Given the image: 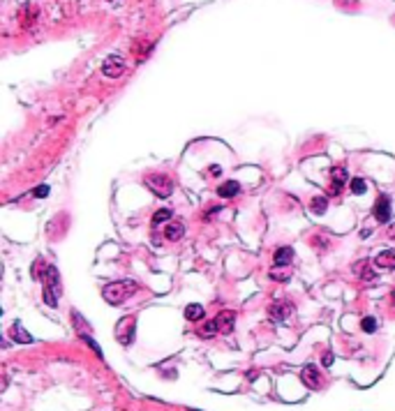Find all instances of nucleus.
I'll list each match as a JSON object with an SVG mask.
<instances>
[{
    "label": "nucleus",
    "instance_id": "obj_11",
    "mask_svg": "<svg viewBox=\"0 0 395 411\" xmlns=\"http://www.w3.org/2000/svg\"><path fill=\"white\" fill-rule=\"evenodd\" d=\"M217 328H220V333H231L234 330V323H236V314L234 312H229V310H224V312H220L217 314Z\"/></svg>",
    "mask_w": 395,
    "mask_h": 411
},
{
    "label": "nucleus",
    "instance_id": "obj_17",
    "mask_svg": "<svg viewBox=\"0 0 395 411\" xmlns=\"http://www.w3.org/2000/svg\"><path fill=\"white\" fill-rule=\"evenodd\" d=\"M326 206H328V199H326V197H312V201H310L312 213L323 215V213H326Z\"/></svg>",
    "mask_w": 395,
    "mask_h": 411
},
{
    "label": "nucleus",
    "instance_id": "obj_2",
    "mask_svg": "<svg viewBox=\"0 0 395 411\" xmlns=\"http://www.w3.org/2000/svg\"><path fill=\"white\" fill-rule=\"evenodd\" d=\"M42 284H44V300H47V305L56 307V305H58V298H60V273L54 266L47 268V273H44V277H42Z\"/></svg>",
    "mask_w": 395,
    "mask_h": 411
},
{
    "label": "nucleus",
    "instance_id": "obj_7",
    "mask_svg": "<svg viewBox=\"0 0 395 411\" xmlns=\"http://www.w3.org/2000/svg\"><path fill=\"white\" fill-rule=\"evenodd\" d=\"M19 17H21V26H24V28H30V26L40 19V7L28 3V5L21 7V14H19Z\"/></svg>",
    "mask_w": 395,
    "mask_h": 411
},
{
    "label": "nucleus",
    "instance_id": "obj_24",
    "mask_svg": "<svg viewBox=\"0 0 395 411\" xmlns=\"http://www.w3.org/2000/svg\"><path fill=\"white\" fill-rule=\"evenodd\" d=\"M220 173H222L220 164H213V167H210V176H220Z\"/></svg>",
    "mask_w": 395,
    "mask_h": 411
},
{
    "label": "nucleus",
    "instance_id": "obj_27",
    "mask_svg": "<svg viewBox=\"0 0 395 411\" xmlns=\"http://www.w3.org/2000/svg\"><path fill=\"white\" fill-rule=\"evenodd\" d=\"M390 298H393V305H395V289H393V296H390Z\"/></svg>",
    "mask_w": 395,
    "mask_h": 411
},
{
    "label": "nucleus",
    "instance_id": "obj_25",
    "mask_svg": "<svg viewBox=\"0 0 395 411\" xmlns=\"http://www.w3.org/2000/svg\"><path fill=\"white\" fill-rule=\"evenodd\" d=\"M323 365H333V356L330 353H323Z\"/></svg>",
    "mask_w": 395,
    "mask_h": 411
},
{
    "label": "nucleus",
    "instance_id": "obj_4",
    "mask_svg": "<svg viewBox=\"0 0 395 411\" xmlns=\"http://www.w3.org/2000/svg\"><path fill=\"white\" fill-rule=\"evenodd\" d=\"M134 328H137V319L134 316H127V319H123V321L118 323V328H116V337H118L120 344H132L134 342Z\"/></svg>",
    "mask_w": 395,
    "mask_h": 411
},
{
    "label": "nucleus",
    "instance_id": "obj_13",
    "mask_svg": "<svg viewBox=\"0 0 395 411\" xmlns=\"http://www.w3.org/2000/svg\"><path fill=\"white\" fill-rule=\"evenodd\" d=\"M291 259H293L291 247H280V250H275V254H273V263H275V266H289Z\"/></svg>",
    "mask_w": 395,
    "mask_h": 411
},
{
    "label": "nucleus",
    "instance_id": "obj_16",
    "mask_svg": "<svg viewBox=\"0 0 395 411\" xmlns=\"http://www.w3.org/2000/svg\"><path fill=\"white\" fill-rule=\"evenodd\" d=\"M185 316L190 319V321H199V319H204V307L197 303H192L185 307Z\"/></svg>",
    "mask_w": 395,
    "mask_h": 411
},
{
    "label": "nucleus",
    "instance_id": "obj_9",
    "mask_svg": "<svg viewBox=\"0 0 395 411\" xmlns=\"http://www.w3.org/2000/svg\"><path fill=\"white\" fill-rule=\"evenodd\" d=\"M300 379L305 381V386L310 388H319L321 386V374H319V369L314 365H307L303 372H300Z\"/></svg>",
    "mask_w": 395,
    "mask_h": 411
},
{
    "label": "nucleus",
    "instance_id": "obj_21",
    "mask_svg": "<svg viewBox=\"0 0 395 411\" xmlns=\"http://www.w3.org/2000/svg\"><path fill=\"white\" fill-rule=\"evenodd\" d=\"M360 328H363L365 333H374V330H377V319H374V316H365V319L360 321Z\"/></svg>",
    "mask_w": 395,
    "mask_h": 411
},
{
    "label": "nucleus",
    "instance_id": "obj_18",
    "mask_svg": "<svg viewBox=\"0 0 395 411\" xmlns=\"http://www.w3.org/2000/svg\"><path fill=\"white\" fill-rule=\"evenodd\" d=\"M393 263H395V252L393 250H386V252H381V254L377 256V266H381V268L393 266Z\"/></svg>",
    "mask_w": 395,
    "mask_h": 411
},
{
    "label": "nucleus",
    "instance_id": "obj_12",
    "mask_svg": "<svg viewBox=\"0 0 395 411\" xmlns=\"http://www.w3.org/2000/svg\"><path fill=\"white\" fill-rule=\"evenodd\" d=\"M240 192V183H236V180H227V183H222L220 187H217V194H220L222 199H231L236 197Z\"/></svg>",
    "mask_w": 395,
    "mask_h": 411
},
{
    "label": "nucleus",
    "instance_id": "obj_23",
    "mask_svg": "<svg viewBox=\"0 0 395 411\" xmlns=\"http://www.w3.org/2000/svg\"><path fill=\"white\" fill-rule=\"evenodd\" d=\"M35 197H40V199L49 197V185H40V187L35 190Z\"/></svg>",
    "mask_w": 395,
    "mask_h": 411
},
{
    "label": "nucleus",
    "instance_id": "obj_20",
    "mask_svg": "<svg viewBox=\"0 0 395 411\" xmlns=\"http://www.w3.org/2000/svg\"><path fill=\"white\" fill-rule=\"evenodd\" d=\"M349 185H351V192H353V194H363V192L367 190V183H365L363 178H351V183H349Z\"/></svg>",
    "mask_w": 395,
    "mask_h": 411
},
{
    "label": "nucleus",
    "instance_id": "obj_22",
    "mask_svg": "<svg viewBox=\"0 0 395 411\" xmlns=\"http://www.w3.org/2000/svg\"><path fill=\"white\" fill-rule=\"evenodd\" d=\"M217 330H220V328H217V321H206V326L201 328V333H199V335H204V337H213Z\"/></svg>",
    "mask_w": 395,
    "mask_h": 411
},
{
    "label": "nucleus",
    "instance_id": "obj_1",
    "mask_svg": "<svg viewBox=\"0 0 395 411\" xmlns=\"http://www.w3.org/2000/svg\"><path fill=\"white\" fill-rule=\"evenodd\" d=\"M137 291V284L132 280H120V282H111L102 289V296L109 305H123L132 293Z\"/></svg>",
    "mask_w": 395,
    "mask_h": 411
},
{
    "label": "nucleus",
    "instance_id": "obj_15",
    "mask_svg": "<svg viewBox=\"0 0 395 411\" xmlns=\"http://www.w3.org/2000/svg\"><path fill=\"white\" fill-rule=\"evenodd\" d=\"M12 337L17 342H21V344H30V342H33V335L26 333L21 323H14V326H12Z\"/></svg>",
    "mask_w": 395,
    "mask_h": 411
},
{
    "label": "nucleus",
    "instance_id": "obj_8",
    "mask_svg": "<svg viewBox=\"0 0 395 411\" xmlns=\"http://www.w3.org/2000/svg\"><path fill=\"white\" fill-rule=\"evenodd\" d=\"M291 310H293L291 303H275V305H270L268 314H270V319H273V321H284V319L291 314Z\"/></svg>",
    "mask_w": 395,
    "mask_h": 411
},
{
    "label": "nucleus",
    "instance_id": "obj_28",
    "mask_svg": "<svg viewBox=\"0 0 395 411\" xmlns=\"http://www.w3.org/2000/svg\"><path fill=\"white\" fill-rule=\"evenodd\" d=\"M393 236H395V229H393Z\"/></svg>",
    "mask_w": 395,
    "mask_h": 411
},
{
    "label": "nucleus",
    "instance_id": "obj_19",
    "mask_svg": "<svg viewBox=\"0 0 395 411\" xmlns=\"http://www.w3.org/2000/svg\"><path fill=\"white\" fill-rule=\"evenodd\" d=\"M169 220H171V210L169 208H162L153 215V224H162V222H169Z\"/></svg>",
    "mask_w": 395,
    "mask_h": 411
},
{
    "label": "nucleus",
    "instance_id": "obj_5",
    "mask_svg": "<svg viewBox=\"0 0 395 411\" xmlns=\"http://www.w3.org/2000/svg\"><path fill=\"white\" fill-rule=\"evenodd\" d=\"M123 72H125V60L120 58V56H109L102 63V74L109 79H118Z\"/></svg>",
    "mask_w": 395,
    "mask_h": 411
},
{
    "label": "nucleus",
    "instance_id": "obj_26",
    "mask_svg": "<svg viewBox=\"0 0 395 411\" xmlns=\"http://www.w3.org/2000/svg\"><path fill=\"white\" fill-rule=\"evenodd\" d=\"M335 3H340V5H353L356 0H335Z\"/></svg>",
    "mask_w": 395,
    "mask_h": 411
},
{
    "label": "nucleus",
    "instance_id": "obj_3",
    "mask_svg": "<svg viewBox=\"0 0 395 411\" xmlns=\"http://www.w3.org/2000/svg\"><path fill=\"white\" fill-rule=\"evenodd\" d=\"M144 183H146V187L153 190V194H157L162 199H167L174 192V180L169 178L167 173H150V176H146Z\"/></svg>",
    "mask_w": 395,
    "mask_h": 411
},
{
    "label": "nucleus",
    "instance_id": "obj_6",
    "mask_svg": "<svg viewBox=\"0 0 395 411\" xmlns=\"http://www.w3.org/2000/svg\"><path fill=\"white\" fill-rule=\"evenodd\" d=\"M374 217H377V222H381V224H386V222L390 220V199L386 197V194H381V197L377 199V203H374Z\"/></svg>",
    "mask_w": 395,
    "mask_h": 411
},
{
    "label": "nucleus",
    "instance_id": "obj_10",
    "mask_svg": "<svg viewBox=\"0 0 395 411\" xmlns=\"http://www.w3.org/2000/svg\"><path fill=\"white\" fill-rule=\"evenodd\" d=\"M349 180V176H347V171L342 167H337V169H333L330 171V190H333V194H337V192L344 187V183Z\"/></svg>",
    "mask_w": 395,
    "mask_h": 411
},
{
    "label": "nucleus",
    "instance_id": "obj_14",
    "mask_svg": "<svg viewBox=\"0 0 395 411\" xmlns=\"http://www.w3.org/2000/svg\"><path fill=\"white\" fill-rule=\"evenodd\" d=\"M183 233H185V224H183V222H171V224H167V238L169 240H178Z\"/></svg>",
    "mask_w": 395,
    "mask_h": 411
}]
</instances>
